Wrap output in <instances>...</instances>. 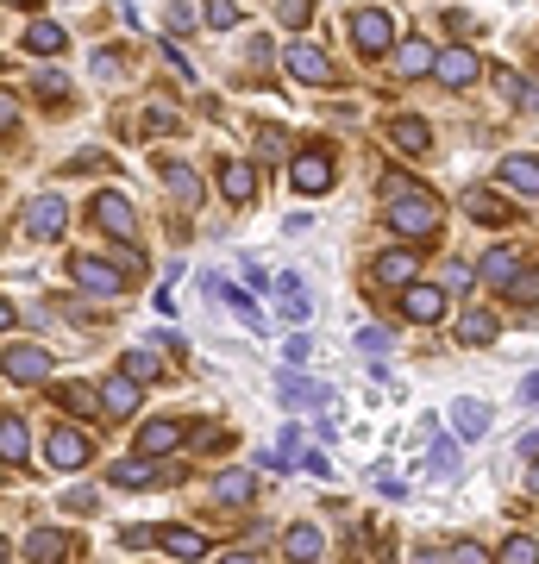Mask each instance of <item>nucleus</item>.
<instances>
[{
	"mask_svg": "<svg viewBox=\"0 0 539 564\" xmlns=\"http://www.w3.org/2000/svg\"><path fill=\"white\" fill-rule=\"evenodd\" d=\"M527 489H533V496H539V464H533V470H527Z\"/></svg>",
	"mask_w": 539,
	"mask_h": 564,
	"instance_id": "obj_51",
	"label": "nucleus"
},
{
	"mask_svg": "<svg viewBox=\"0 0 539 564\" xmlns=\"http://www.w3.org/2000/svg\"><path fill=\"white\" fill-rule=\"evenodd\" d=\"M326 182H333V157H326V151H314V145H308V151H301V157H295V188H301V195H320V188H326Z\"/></svg>",
	"mask_w": 539,
	"mask_h": 564,
	"instance_id": "obj_12",
	"label": "nucleus"
},
{
	"mask_svg": "<svg viewBox=\"0 0 539 564\" xmlns=\"http://www.w3.org/2000/svg\"><path fill=\"white\" fill-rule=\"evenodd\" d=\"M88 458H95V439L76 433V427H57L51 445H44V464H51V470H82Z\"/></svg>",
	"mask_w": 539,
	"mask_h": 564,
	"instance_id": "obj_4",
	"label": "nucleus"
},
{
	"mask_svg": "<svg viewBox=\"0 0 539 564\" xmlns=\"http://www.w3.org/2000/svg\"><path fill=\"white\" fill-rule=\"evenodd\" d=\"M201 13H207V26H220V32H226V26H239V0H207Z\"/></svg>",
	"mask_w": 539,
	"mask_h": 564,
	"instance_id": "obj_38",
	"label": "nucleus"
},
{
	"mask_svg": "<svg viewBox=\"0 0 539 564\" xmlns=\"http://www.w3.org/2000/svg\"><path fill=\"white\" fill-rule=\"evenodd\" d=\"M283 552H289L295 564H314V558L326 552V539H320V527H308V521H301V527H289V539H283Z\"/></svg>",
	"mask_w": 539,
	"mask_h": 564,
	"instance_id": "obj_24",
	"label": "nucleus"
},
{
	"mask_svg": "<svg viewBox=\"0 0 539 564\" xmlns=\"http://www.w3.org/2000/svg\"><path fill=\"white\" fill-rule=\"evenodd\" d=\"M7 376H13V383H44V376H51V351L13 339L7 345Z\"/></svg>",
	"mask_w": 539,
	"mask_h": 564,
	"instance_id": "obj_6",
	"label": "nucleus"
},
{
	"mask_svg": "<svg viewBox=\"0 0 539 564\" xmlns=\"http://www.w3.org/2000/svg\"><path fill=\"white\" fill-rule=\"evenodd\" d=\"M7 7H38V0H7Z\"/></svg>",
	"mask_w": 539,
	"mask_h": 564,
	"instance_id": "obj_52",
	"label": "nucleus"
},
{
	"mask_svg": "<svg viewBox=\"0 0 539 564\" xmlns=\"http://www.w3.org/2000/svg\"><path fill=\"white\" fill-rule=\"evenodd\" d=\"M477 276H483V282H514V276H521V270H514V251L496 245V251H489L483 264H477Z\"/></svg>",
	"mask_w": 539,
	"mask_h": 564,
	"instance_id": "obj_33",
	"label": "nucleus"
},
{
	"mask_svg": "<svg viewBox=\"0 0 539 564\" xmlns=\"http://www.w3.org/2000/svg\"><path fill=\"white\" fill-rule=\"evenodd\" d=\"M389 345H395V339L383 333V326H364V333H358V351H370V358H383Z\"/></svg>",
	"mask_w": 539,
	"mask_h": 564,
	"instance_id": "obj_40",
	"label": "nucleus"
},
{
	"mask_svg": "<svg viewBox=\"0 0 539 564\" xmlns=\"http://www.w3.org/2000/svg\"><path fill=\"white\" fill-rule=\"evenodd\" d=\"M402 314L414 326H439L445 320V289H433V282H414V289L402 295Z\"/></svg>",
	"mask_w": 539,
	"mask_h": 564,
	"instance_id": "obj_8",
	"label": "nucleus"
},
{
	"mask_svg": "<svg viewBox=\"0 0 539 564\" xmlns=\"http://www.w3.org/2000/svg\"><path fill=\"white\" fill-rule=\"evenodd\" d=\"M283 358H289V370H301V364L314 358V339H308V333H295V339L283 345Z\"/></svg>",
	"mask_w": 539,
	"mask_h": 564,
	"instance_id": "obj_41",
	"label": "nucleus"
},
{
	"mask_svg": "<svg viewBox=\"0 0 539 564\" xmlns=\"http://www.w3.org/2000/svg\"><path fill=\"white\" fill-rule=\"evenodd\" d=\"M95 226L107 232V239H120V245H126V239H132V226H138V220H132V201H126V195H95Z\"/></svg>",
	"mask_w": 539,
	"mask_h": 564,
	"instance_id": "obj_7",
	"label": "nucleus"
},
{
	"mask_svg": "<svg viewBox=\"0 0 539 564\" xmlns=\"http://www.w3.org/2000/svg\"><path fill=\"white\" fill-rule=\"evenodd\" d=\"M163 552L182 558V564H195V558H207V539L195 527H163Z\"/></svg>",
	"mask_w": 539,
	"mask_h": 564,
	"instance_id": "obj_22",
	"label": "nucleus"
},
{
	"mask_svg": "<svg viewBox=\"0 0 539 564\" xmlns=\"http://www.w3.org/2000/svg\"><path fill=\"white\" fill-rule=\"evenodd\" d=\"M26 420H19V414H0V458H7V464H26Z\"/></svg>",
	"mask_w": 539,
	"mask_h": 564,
	"instance_id": "obj_26",
	"label": "nucleus"
},
{
	"mask_svg": "<svg viewBox=\"0 0 539 564\" xmlns=\"http://www.w3.org/2000/svg\"><path fill=\"white\" fill-rule=\"evenodd\" d=\"M138 408V383H132V376H113V383L101 389V414H113V420H126Z\"/></svg>",
	"mask_w": 539,
	"mask_h": 564,
	"instance_id": "obj_23",
	"label": "nucleus"
},
{
	"mask_svg": "<svg viewBox=\"0 0 539 564\" xmlns=\"http://www.w3.org/2000/svg\"><path fill=\"white\" fill-rule=\"evenodd\" d=\"M220 188H226V201H251L257 195V170L251 163H220Z\"/></svg>",
	"mask_w": 539,
	"mask_h": 564,
	"instance_id": "obj_27",
	"label": "nucleus"
},
{
	"mask_svg": "<svg viewBox=\"0 0 539 564\" xmlns=\"http://www.w3.org/2000/svg\"><path fill=\"white\" fill-rule=\"evenodd\" d=\"M189 439L176 427V420H151V427H138V458H163V452H176V445Z\"/></svg>",
	"mask_w": 539,
	"mask_h": 564,
	"instance_id": "obj_13",
	"label": "nucleus"
},
{
	"mask_svg": "<svg viewBox=\"0 0 539 564\" xmlns=\"http://www.w3.org/2000/svg\"><path fill=\"white\" fill-rule=\"evenodd\" d=\"M38 88H44V94H51V101H57V94H69V82L57 76V69H44V76H38Z\"/></svg>",
	"mask_w": 539,
	"mask_h": 564,
	"instance_id": "obj_48",
	"label": "nucleus"
},
{
	"mask_svg": "<svg viewBox=\"0 0 539 564\" xmlns=\"http://www.w3.org/2000/svg\"><path fill=\"white\" fill-rule=\"evenodd\" d=\"M395 69L402 76H427V69H439V51L427 38H408V44H395Z\"/></svg>",
	"mask_w": 539,
	"mask_h": 564,
	"instance_id": "obj_17",
	"label": "nucleus"
},
{
	"mask_svg": "<svg viewBox=\"0 0 539 564\" xmlns=\"http://www.w3.org/2000/svg\"><path fill=\"white\" fill-rule=\"evenodd\" d=\"M452 427H458V439H483L489 433V408L483 402H452Z\"/></svg>",
	"mask_w": 539,
	"mask_h": 564,
	"instance_id": "obj_29",
	"label": "nucleus"
},
{
	"mask_svg": "<svg viewBox=\"0 0 539 564\" xmlns=\"http://www.w3.org/2000/svg\"><path fill=\"white\" fill-rule=\"evenodd\" d=\"M120 376H132V383H151V376H157V358L138 345V351H126V358H120Z\"/></svg>",
	"mask_w": 539,
	"mask_h": 564,
	"instance_id": "obj_35",
	"label": "nucleus"
},
{
	"mask_svg": "<svg viewBox=\"0 0 539 564\" xmlns=\"http://www.w3.org/2000/svg\"><path fill=\"white\" fill-rule=\"evenodd\" d=\"M276 301H283L289 320H308V314H314V301H308V289H301V276H283V282H276Z\"/></svg>",
	"mask_w": 539,
	"mask_h": 564,
	"instance_id": "obj_30",
	"label": "nucleus"
},
{
	"mask_svg": "<svg viewBox=\"0 0 539 564\" xmlns=\"http://www.w3.org/2000/svg\"><path fill=\"white\" fill-rule=\"evenodd\" d=\"M370 483H377L383 489V496H402V477H395V470L383 464V470H370Z\"/></svg>",
	"mask_w": 539,
	"mask_h": 564,
	"instance_id": "obj_44",
	"label": "nucleus"
},
{
	"mask_svg": "<svg viewBox=\"0 0 539 564\" xmlns=\"http://www.w3.org/2000/svg\"><path fill=\"white\" fill-rule=\"evenodd\" d=\"M452 470H458V452H452V445H439V452H433V477H452Z\"/></svg>",
	"mask_w": 539,
	"mask_h": 564,
	"instance_id": "obj_45",
	"label": "nucleus"
},
{
	"mask_svg": "<svg viewBox=\"0 0 539 564\" xmlns=\"http://www.w3.org/2000/svg\"><path fill=\"white\" fill-rule=\"evenodd\" d=\"M276 395H283L289 408H314V402H326V389H320V383H308V376H295V370L276 376Z\"/></svg>",
	"mask_w": 539,
	"mask_h": 564,
	"instance_id": "obj_19",
	"label": "nucleus"
},
{
	"mask_svg": "<svg viewBox=\"0 0 539 564\" xmlns=\"http://www.w3.org/2000/svg\"><path fill=\"white\" fill-rule=\"evenodd\" d=\"M521 402H539V370H533L527 383H521Z\"/></svg>",
	"mask_w": 539,
	"mask_h": 564,
	"instance_id": "obj_49",
	"label": "nucleus"
},
{
	"mask_svg": "<svg viewBox=\"0 0 539 564\" xmlns=\"http://www.w3.org/2000/svg\"><path fill=\"white\" fill-rule=\"evenodd\" d=\"M496 333H502L496 314H483V308H471L458 320V345H496Z\"/></svg>",
	"mask_w": 539,
	"mask_h": 564,
	"instance_id": "obj_25",
	"label": "nucleus"
},
{
	"mask_svg": "<svg viewBox=\"0 0 539 564\" xmlns=\"http://www.w3.org/2000/svg\"><path fill=\"white\" fill-rule=\"evenodd\" d=\"M26 558H32V564H63V558H69V533H57V527L26 533Z\"/></svg>",
	"mask_w": 539,
	"mask_h": 564,
	"instance_id": "obj_15",
	"label": "nucleus"
},
{
	"mask_svg": "<svg viewBox=\"0 0 539 564\" xmlns=\"http://www.w3.org/2000/svg\"><path fill=\"white\" fill-rule=\"evenodd\" d=\"M308 13H314V0H276V19L295 32V26H308Z\"/></svg>",
	"mask_w": 539,
	"mask_h": 564,
	"instance_id": "obj_39",
	"label": "nucleus"
},
{
	"mask_svg": "<svg viewBox=\"0 0 539 564\" xmlns=\"http://www.w3.org/2000/svg\"><path fill=\"white\" fill-rule=\"evenodd\" d=\"M464 214L483 220V226H508V220H514V207H508V201H496L489 188H471V195H464Z\"/></svg>",
	"mask_w": 539,
	"mask_h": 564,
	"instance_id": "obj_18",
	"label": "nucleus"
},
{
	"mask_svg": "<svg viewBox=\"0 0 539 564\" xmlns=\"http://www.w3.org/2000/svg\"><path fill=\"white\" fill-rule=\"evenodd\" d=\"M176 126V113L170 107H151V120H145V132H170Z\"/></svg>",
	"mask_w": 539,
	"mask_h": 564,
	"instance_id": "obj_47",
	"label": "nucleus"
},
{
	"mask_svg": "<svg viewBox=\"0 0 539 564\" xmlns=\"http://www.w3.org/2000/svg\"><path fill=\"white\" fill-rule=\"evenodd\" d=\"M69 282L88 295H126V270L101 264V257H69Z\"/></svg>",
	"mask_w": 539,
	"mask_h": 564,
	"instance_id": "obj_3",
	"label": "nucleus"
},
{
	"mask_svg": "<svg viewBox=\"0 0 539 564\" xmlns=\"http://www.w3.org/2000/svg\"><path fill=\"white\" fill-rule=\"evenodd\" d=\"M26 44H32L38 57H57L69 38H63V26H51V19H38V26H26Z\"/></svg>",
	"mask_w": 539,
	"mask_h": 564,
	"instance_id": "obj_32",
	"label": "nucleus"
},
{
	"mask_svg": "<svg viewBox=\"0 0 539 564\" xmlns=\"http://www.w3.org/2000/svg\"><path fill=\"white\" fill-rule=\"evenodd\" d=\"M351 38H358V51L364 57H395V19L377 13V7H364V13H351Z\"/></svg>",
	"mask_w": 539,
	"mask_h": 564,
	"instance_id": "obj_2",
	"label": "nucleus"
},
{
	"mask_svg": "<svg viewBox=\"0 0 539 564\" xmlns=\"http://www.w3.org/2000/svg\"><path fill=\"white\" fill-rule=\"evenodd\" d=\"M502 564H539V539L533 533H508L502 539Z\"/></svg>",
	"mask_w": 539,
	"mask_h": 564,
	"instance_id": "obj_34",
	"label": "nucleus"
},
{
	"mask_svg": "<svg viewBox=\"0 0 539 564\" xmlns=\"http://www.w3.org/2000/svg\"><path fill=\"white\" fill-rule=\"evenodd\" d=\"M51 402H57L63 414H95V408H101V389H88V383H57Z\"/></svg>",
	"mask_w": 539,
	"mask_h": 564,
	"instance_id": "obj_20",
	"label": "nucleus"
},
{
	"mask_svg": "<svg viewBox=\"0 0 539 564\" xmlns=\"http://www.w3.org/2000/svg\"><path fill=\"white\" fill-rule=\"evenodd\" d=\"M414 270H420L414 251H383L377 264H370V282H383V289H402V295H408V289H414Z\"/></svg>",
	"mask_w": 539,
	"mask_h": 564,
	"instance_id": "obj_10",
	"label": "nucleus"
},
{
	"mask_svg": "<svg viewBox=\"0 0 539 564\" xmlns=\"http://www.w3.org/2000/svg\"><path fill=\"white\" fill-rule=\"evenodd\" d=\"M502 182H508V188H521V195H533V201H539V157H527V151L502 157Z\"/></svg>",
	"mask_w": 539,
	"mask_h": 564,
	"instance_id": "obj_16",
	"label": "nucleus"
},
{
	"mask_svg": "<svg viewBox=\"0 0 539 564\" xmlns=\"http://www.w3.org/2000/svg\"><path fill=\"white\" fill-rule=\"evenodd\" d=\"M220 564H257V558H251V552H226Z\"/></svg>",
	"mask_w": 539,
	"mask_h": 564,
	"instance_id": "obj_50",
	"label": "nucleus"
},
{
	"mask_svg": "<svg viewBox=\"0 0 539 564\" xmlns=\"http://www.w3.org/2000/svg\"><path fill=\"white\" fill-rule=\"evenodd\" d=\"M389 226L402 232V239H427V232H439V201L433 195H402V201H389Z\"/></svg>",
	"mask_w": 539,
	"mask_h": 564,
	"instance_id": "obj_1",
	"label": "nucleus"
},
{
	"mask_svg": "<svg viewBox=\"0 0 539 564\" xmlns=\"http://www.w3.org/2000/svg\"><path fill=\"white\" fill-rule=\"evenodd\" d=\"M163 182H170V195H176L182 207H195V201H201V176L189 170V163H163Z\"/></svg>",
	"mask_w": 539,
	"mask_h": 564,
	"instance_id": "obj_28",
	"label": "nucleus"
},
{
	"mask_svg": "<svg viewBox=\"0 0 539 564\" xmlns=\"http://www.w3.org/2000/svg\"><path fill=\"white\" fill-rule=\"evenodd\" d=\"M289 69H295L301 82H314V88H326V82H333V63H326V51H320V44H289Z\"/></svg>",
	"mask_w": 539,
	"mask_h": 564,
	"instance_id": "obj_11",
	"label": "nucleus"
},
{
	"mask_svg": "<svg viewBox=\"0 0 539 564\" xmlns=\"http://www.w3.org/2000/svg\"><path fill=\"white\" fill-rule=\"evenodd\" d=\"M508 295H514V301H521V308H533V301H539V264H533V270H521V276H514V282H508Z\"/></svg>",
	"mask_w": 539,
	"mask_h": 564,
	"instance_id": "obj_37",
	"label": "nucleus"
},
{
	"mask_svg": "<svg viewBox=\"0 0 539 564\" xmlns=\"http://www.w3.org/2000/svg\"><path fill=\"white\" fill-rule=\"evenodd\" d=\"M214 496H220L226 508H245V502H251V477H245V470H220Z\"/></svg>",
	"mask_w": 539,
	"mask_h": 564,
	"instance_id": "obj_31",
	"label": "nucleus"
},
{
	"mask_svg": "<svg viewBox=\"0 0 539 564\" xmlns=\"http://www.w3.org/2000/svg\"><path fill=\"white\" fill-rule=\"evenodd\" d=\"M189 439H195V452H220L226 427H220V420H201V427H189Z\"/></svg>",
	"mask_w": 539,
	"mask_h": 564,
	"instance_id": "obj_36",
	"label": "nucleus"
},
{
	"mask_svg": "<svg viewBox=\"0 0 539 564\" xmlns=\"http://www.w3.org/2000/svg\"><path fill=\"white\" fill-rule=\"evenodd\" d=\"M445 564H489V552L483 546H471V539H464V546H452V558Z\"/></svg>",
	"mask_w": 539,
	"mask_h": 564,
	"instance_id": "obj_43",
	"label": "nucleus"
},
{
	"mask_svg": "<svg viewBox=\"0 0 539 564\" xmlns=\"http://www.w3.org/2000/svg\"><path fill=\"white\" fill-rule=\"evenodd\" d=\"M389 145L402 151V157H427L433 151V126L414 120V113H402V120H389Z\"/></svg>",
	"mask_w": 539,
	"mask_h": 564,
	"instance_id": "obj_9",
	"label": "nucleus"
},
{
	"mask_svg": "<svg viewBox=\"0 0 539 564\" xmlns=\"http://www.w3.org/2000/svg\"><path fill=\"white\" fill-rule=\"evenodd\" d=\"M107 483L113 489H145V483H157V464L151 458H120V464L107 470Z\"/></svg>",
	"mask_w": 539,
	"mask_h": 564,
	"instance_id": "obj_21",
	"label": "nucleus"
},
{
	"mask_svg": "<svg viewBox=\"0 0 539 564\" xmlns=\"http://www.w3.org/2000/svg\"><path fill=\"white\" fill-rule=\"evenodd\" d=\"M433 76L445 82V88H464V82H477V57L464 51V44H452V51H439V69Z\"/></svg>",
	"mask_w": 539,
	"mask_h": 564,
	"instance_id": "obj_14",
	"label": "nucleus"
},
{
	"mask_svg": "<svg viewBox=\"0 0 539 564\" xmlns=\"http://www.w3.org/2000/svg\"><path fill=\"white\" fill-rule=\"evenodd\" d=\"M189 26H195V7H189V0H170V38L189 32Z\"/></svg>",
	"mask_w": 539,
	"mask_h": 564,
	"instance_id": "obj_42",
	"label": "nucleus"
},
{
	"mask_svg": "<svg viewBox=\"0 0 539 564\" xmlns=\"http://www.w3.org/2000/svg\"><path fill=\"white\" fill-rule=\"evenodd\" d=\"M88 508H95V496H88V489H69V496H63V514H88Z\"/></svg>",
	"mask_w": 539,
	"mask_h": 564,
	"instance_id": "obj_46",
	"label": "nucleus"
},
{
	"mask_svg": "<svg viewBox=\"0 0 539 564\" xmlns=\"http://www.w3.org/2000/svg\"><path fill=\"white\" fill-rule=\"evenodd\" d=\"M63 220H69V201H63V195H38V201L26 207V239L51 245L57 232H63Z\"/></svg>",
	"mask_w": 539,
	"mask_h": 564,
	"instance_id": "obj_5",
	"label": "nucleus"
}]
</instances>
